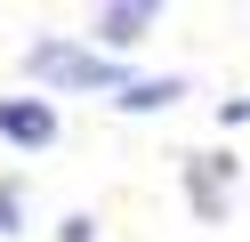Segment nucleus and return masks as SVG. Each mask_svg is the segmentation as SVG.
Here are the masks:
<instances>
[{
    "mask_svg": "<svg viewBox=\"0 0 250 242\" xmlns=\"http://www.w3.org/2000/svg\"><path fill=\"white\" fill-rule=\"evenodd\" d=\"M57 242H97V218H89V210H65V218H57Z\"/></svg>",
    "mask_w": 250,
    "mask_h": 242,
    "instance_id": "nucleus-7",
    "label": "nucleus"
},
{
    "mask_svg": "<svg viewBox=\"0 0 250 242\" xmlns=\"http://www.w3.org/2000/svg\"><path fill=\"white\" fill-rule=\"evenodd\" d=\"M0 145L49 154V145H57V105H49V97H0Z\"/></svg>",
    "mask_w": 250,
    "mask_h": 242,
    "instance_id": "nucleus-4",
    "label": "nucleus"
},
{
    "mask_svg": "<svg viewBox=\"0 0 250 242\" xmlns=\"http://www.w3.org/2000/svg\"><path fill=\"white\" fill-rule=\"evenodd\" d=\"M24 81H33V89H57V97H113V89H129L137 73H129L121 57H97L89 41L49 32V41L24 48Z\"/></svg>",
    "mask_w": 250,
    "mask_h": 242,
    "instance_id": "nucleus-1",
    "label": "nucleus"
},
{
    "mask_svg": "<svg viewBox=\"0 0 250 242\" xmlns=\"http://www.w3.org/2000/svg\"><path fill=\"white\" fill-rule=\"evenodd\" d=\"M186 89H194V81H186V73H137L129 89H113V97H105V105H113V113H169V105H178Z\"/></svg>",
    "mask_w": 250,
    "mask_h": 242,
    "instance_id": "nucleus-5",
    "label": "nucleus"
},
{
    "mask_svg": "<svg viewBox=\"0 0 250 242\" xmlns=\"http://www.w3.org/2000/svg\"><path fill=\"white\" fill-rule=\"evenodd\" d=\"M178 177H186V210L202 226H218L226 202H234V186H242V161L234 154H178Z\"/></svg>",
    "mask_w": 250,
    "mask_h": 242,
    "instance_id": "nucleus-2",
    "label": "nucleus"
},
{
    "mask_svg": "<svg viewBox=\"0 0 250 242\" xmlns=\"http://www.w3.org/2000/svg\"><path fill=\"white\" fill-rule=\"evenodd\" d=\"M8 234H24V170L0 177V242H8Z\"/></svg>",
    "mask_w": 250,
    "mask_h": 242,
    "instance_id": "nucleus-6",
    "label": "nucleus"
},
{
    "mask_svg": "<svg viewBox=\"0 0 250 242\" xmlns=\"http://www.w3.org/2000/svg\"><path fill=\"white\" fill-rule=\"evenodd\" d=\"M218 129H250V97H218Z\"/></svg>",
    "mask_w": 250,
    "mask_h": 242,
    "instance_id": "nucleus-8",
    "label": "nucleus"
},
{
    "mask_svg": "<svg viewBox=\"0 0 250 242\" xmlns=\"http://www.w3.org/2000/svg\"><path fill=\"white\" fill-rule=\"evenodd\" d=\"M153 24H162L153 0H105V8H89V48H97V57H121V48H137Z\"/></svg>",
    "mask_w": 250,
    "mask_h": 242,
    "instance_id": "nucleus-3",
    "label": "nucleus"
}]
</instances>
